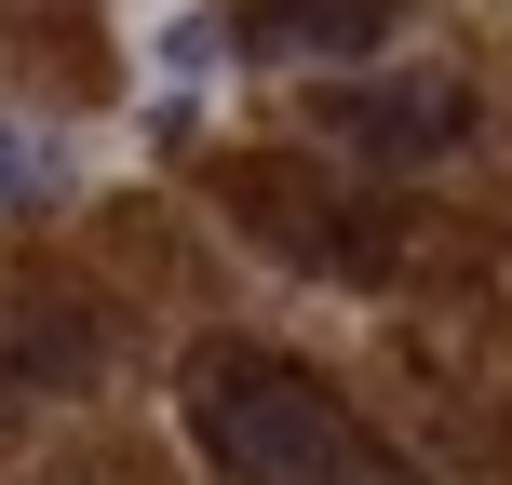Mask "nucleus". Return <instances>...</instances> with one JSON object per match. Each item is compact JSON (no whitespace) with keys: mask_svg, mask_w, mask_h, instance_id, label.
I'll return each mask as SVG.
<instances>
[{"mask_svg":"<svg viewBox=\"0 0 512 485\" xmlns=\"http://www.w3.org/2000/svg\"><path fill=\"white\" fill-rule=\"evenodd\" d=\"M216 54H230L216 14H176V27H162V81H216Z\"/></svg>","mask_w":512,"mask_h":485,"instance_id":"5","label":"nucleus"},{"mask_svg":"<svg viewBox=\"0 0 512 485\" xmlns=\"http://www.w3.org/2000/svg\"><path fill=\"white\" fill-rule=\"evenodd\" d=\"M176 418H189V445L230 485H378L364 418L310 364H283V351H189Z\"/></svg>","mask_w":512,"mask_h":485,"instance_id":"1","label":"nucleus"},{"mask_svg":"<svg viewBox=\"0 0 512 485\" xmlns=\"http://www.w3.org/2000/svg\"><path fill=\"white\" fill-rule=\"evenodd\" d=\"M230 27L256 68H364V54H391L405 0H243Z\"/></svg>","mask_w":512,"mask_h":485,"instance_id":"2","label":"nucleus"},{"mask_svg":"<svg viewBox=\"0 0 512 485\" xmlns=\"http://www.w3.org/2000/svg\"><path fill=\"white\" fill-rule=\"evenodd\" d=\"M41 203H68V149L27 135V122H0V216H41Z\"/></svg>","mask_w":512,"mask_h":485,"instance_id":"4","label":"nucleus"},{"mask_svg":"<svg viewBox=\"0 0 512 485\" xmlns=\"http://www.w3.org/2000/svg\"><path fill=\"white\" fill-rule=\"evenodd\" d=\"M472 122V95L459 81H432V68H405V81H364V95H324V135H351V149H445V135Z\"/></svg>","mask_w":512,"mask_h":485,"instance_id":"3","label":"nucleus"}]
</instances>
